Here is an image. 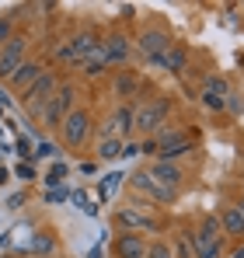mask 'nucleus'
Here are the masks:
<instances>
[{"label": "nucleus", "instance_id": "f704fd0d", "mask_svg": "<svg viewBox=\"0 0 244 258\" xmlns=\"http://www.w3.org/2000/svg\"><path fill=\"white\" fill-rule=\"evenodd\" d=\"M234 206H237V213L244 216V192H241V199H237V203H234Z\"/></svg>", "mask_w": 244, "mask_h": 258}, {"label": "nucleus", "instance_id": "39448f33", "mask_svg": "<svg viewBox=\"0 0 244 258\" xmlns=\"http://www.w3.org/2000/svg\"><path fill=\"white\" fill-rule=\"evenodd\" d=\"M59 84H63V74H59V70H45L39 81H35V84H32L28 91H25V94H21V105H25V112H28L32 119H39L42 108H45V101L56 94V87H59Z\"/></svg>", "mask_w": 244, "mask_h": 258}, {"label": "nucleus", "instance_id": "9b49d317", "mask_svg": "<svg viewBox=\"0 0 244 258\" xmlns=\"http://www.w3.org/2000/svg\"><path fill=\"white\" fill-rule=\"evenodd\" d=\"M133 42H136V49H140V56L150 63V59H157V56H161V52H164L171 42H174V39H171L164 28H157V25H147V28H143V32H140Z\"/></svg>", "mask_w": 244, "mask_h": 258}, {"label": "nucleus", "instance_id": "a211bd4d", "mask_svg": "<svg viewBox=\"0 0 244 258\" xmlns=\"http://www.w3.org/2000/svg\"><path fill=\"white\" fill-rule=\"evenodd\" d=\"M199 150V136L192 133V136H185V140H178V143H171V147H164L157 150V161H181V157H189V154H196Z\"/></svg>", "mask_w": 244, "mask_h": 258}, {"label": "nucleus", "instance_id": "f03ea898", "mask_svg": "<svg viewBox=\"0 0 244 258\" xmlns=\"http://www.w3.org/2000/svg\"><path fill=\"white\" fill-rule=\"evenodd\" d=\"M59 143L67 147V150H84L87 147V140H91V133H94V115L87 112V108H74L63 122H59Z\"/></svg>", "mask_w": 244, "mask_h": 258}, {"label": "nucleus", "instance_id": "f8f14e48", "mask_svg": "<svg viewBox=\"0 0 244 258\" xmlns=\"http://www.w3.org/2000/svg\"><path fill=\"white\" fill-rule=\"evenodd\" d=\"M45 70H49V67H45L42 59H25V63H21V67H18V70L4 81V84H7V91H14V94L21 98V94H25V91H28V87L35 84L42 74H45Z\"/></svg>", "mask_w": 244, "mask_h": 258}, {"label": "nucleus", "instance_id": "5701e85b", "mask_svg": "<svg viewBox=\"0 0 244 258\" xmlns=\"http://www.w3.org/2000/svg\"><path fill=\"white\" fill-rule=\"evenodd\" d=\"M171 255H174V258H196V251H192V230H181V234H178Z\"/></svg>", "mask_w": 244, "mask_h": 258}, {"label": "nucleus", "instance_id": "0eeeda50", "mask_svg": "<svg viewBox=\"0 0 244 258\" xmlns=\"http://www.w3.org/2000/svg\"><path fill=\"white\" fill-rule=\"evenodd\" d=\"M101 45H105V56H108L112 70H126L133 63V39H129V32L115 28V32L101 35Z\"/></svg>", "mask_w": 244, "mask_h": 258}, {"label": "nucleus", "instance_id": "c9c22d12", "mask_svg": "<svg viewBox=\"0 0 244 258\" xmlns=\"http://www.w3.org/2000/svg\"><path fill=\"white\" fill-rule=\"evenodd\" d=\"M7 178H11V171H7V168H0V181H7Z\"/></svg>", "mask_w": 244, "mask_h": 258}, {"label": "nucleus", "instance_id": "bb28decb", "mask_svg": "<svg viewBox=\"0 0 244 258\" xmlns=\"http://www.w3.org/2000/svg\"><path fill=\"white\" fill-rule=\"evenodd\" d=\"M147 258H174V255H171V244L167 241H150L147 244Z\"/></svg>", "mask_w": 244, "mask_h": 258}, {"label": "nucleus", "instance_id": "7ed1b4c3", "mask_svg": "<svg viewBox=\"0 0 244 258\" xmlns=\"http://www.w3.org/2000/svg\"><path fill=\"white\" fill-rule=\"evenodd\" d=\"M77 101V87H74V81H63V84L56 87V94L45 101V108H42V115H39V122L45 129H59V122L77 108L74 105Z\"/></svg>", "mask_w": 244, "mask_h": 258}, {"label": "nucleus", "instance_id": "1a4fd4ad", "mask_svg": "<svg viewBox=\"0 0 244 258\" xmlns=\"http://www.w3.org/2000/svg\"><path fill=\"white\" fill-rule=\"evenodd\" d=\"M133 126H136V108L133 105H115L112 108V115L101 122V140L105 136H115V140H129L133 136Z\"/></svg>", "mask_w": 244, "mask_h": 258}, {"label": "nucleus", "instance_id": "423d86ee", "mask_svg": "<svg viewBox=\"0 0 244 258\" xmlns=\"http://www.w3.org/2000/svg\"><path fill=\"white\" fill-rule=\"evenodd\" d=\"M112 94L119 98V105H133L140 94H147V81H143L140 70H133V67L115 70V74H112Z\"/></svg>", "mask_w": 244, "mask_h": 258}, {"label": "nucleus", "instance_id": "393cba45", "mask_svg": "<svg viewBox=\"0 0 244 258\" xmlns=\"http://www.w3.org/2000/svg\"><path fill=\"white\" fill-rule=\"evenodd\" d=\"M70 199H74V203H77V206H81L87 216H98V203H94V199H91L84 188H74V192H70Z\"/></svg>", "mask_w": 244, "mask_h": 258}, {"label": "nucleus", "instance_id": "6e6552de", "mask_svg": "<svg viewBox=\"0 0 244 258\" xmlns=\"http://www.w3.org/2000/svg\"><path fill=\"white\" fill-rule=\"evenodd\" d=\"M129 188L133 192H140V196H150L154 203H161V206H171V203H178V188H167L161 181H154L147 168H140V171L129 178Z\"/></svg>", "mask_w": 244, "mask_h": 258}, {"label": "nucleus", "instance_id": "c85d7f7f", "mask_svg": "<svg viewBox=\"0 0 244 258\" xmlns=\"http://www.w3.org/2000/svg\"><path fill=\"white\" fill-rule=\"evenodd\" d=\"M11 39H14V21L11 18H0V49L11 42Z\"/></svg>", "mask_w": 244, "mask_h": 258}, {"label": "nucleus", "instance_id": "9d476101", "mask_svg": "<svg viewBox=\"0 0 244 258\" xmlns=\"http://www.w3.org/2000/svg\"><path fill=\"white\" fill-rule=\"evenodd\" d=\"M28 49H32V42H28V35H14L11 42L0 49V81H7L25 59H28Z\"/></svg>", "mask_w": 244, "mask_h": 258}, {"label": "nucleus", "instance_id": "4be33fe9", "mask_svg": "<svg viewBox=\"0 0 244 258\" xmlns=\"http://www.w3.org/2000/svg\"><path fill=\"white\" fill-rule=\"evenodd\" d=\"M119 185H122V171L108 174V178H101V185H98V203H105L112 192H119Z\"/></svg>", "mask_w": 244, "mask_h": 258}, {"label": "nucleus", "instance_id": "aec40b11", "mask_svg": "<svg viewBox=\"0 0 244 258\" xmlns=\"http://www.w3.org/2000/svg\"><path fill=\"white\" fill-rule=\"evenodd\" d=\"M203 94H209V98H227L230 94V81L220 77V74H209L206 84H203Z\"/></svg>", "mask_w": 244, "mask_h": 258}, {"label": "nucleus", "instance_id": "473e14b6", "mask_svg": "<svg viewBox=\"0 0 244 258\" xmlns=\"http://www.w3.org/2000/svg\"><path fill=\"white\" fill-rule=\"evenodd\" d=\"M45 199H49V203H63V199H67V192H63V188H56V192H49Z\"/></svg>", "mask_w": 244, "mask_h": 258}, {"label": "nucleus", "instance_id": "4468645a", "mask_svg": "<svg viewBox=\"0 0 244 258\" xmlns=\"http://www.w3.org/2000/svg\"><path fill=\"white\" fill-rule=\"evenodd\" d=\"M150 67H157V70H167V74L181 77V74L189 70V45H185V42H171L157 59H150Z\"/></svg>", "mask_w": 244, "mask_h": 258}, {"label": "nucleus", "instance_id": "412c9836", "mask_svg": "<svg viewBox=\"0 0 244 258\" xmlns=\"http://www.w3.org/2000/svg\"><path fill=\"white\" fill-rule=\"evenodd\" d=\"M98 157H101V161H115V157H122V140H115V136L98 140Z\"/></svg>", "mask_w": 244, "mask_h": 258}, {"label": "nucleus", "instance_id": "6ab92c4d", "mask_svg": "<svg viewBox=\"0 0 244 258\" xmlns=\"http://www.w3.org/2000/svg\"><path fill=\"white\" fill-rule=\"evenodd\" d=\"M216 220H220V234L223 237H244V216L237 213V206H223Z\"/></svg>", "mask_w": 244, "mask_h": 258}, {"label": "nucleus", "instance_id": "7c9ffc66", "mask_svg": "<svg viewBox=\"0 0 244 258\" xmlns=\"http://www.w3.org/2000/svg\"><path fill=\"white\" fill-rule=\"evenodd\" d=\"M52 154H56V147H52L49 140H42L39 147H35V161H42V157H52Z\"/></svg>", "mask_w": 244, "mask_h": 258}, {"label": "nucleus", "instance_id": "b1692460", "mask_svg": "<svg viewBox=\"0 0 244 258\" xmlns=\"http://www.w3.org/2000/svg\"><path fill=\"white\" fill-rule=\"evenodd\" d=\"M52 248H56V241H52L49 234H35V237H32V244H28V251H32V255H52Z\"/></svg>", "mask_w": 244, "mask_h": 258}, {"label": "nucleus", "instance_id": "e433bc0d", "mask_svg": "<svg viewBox=\"0 0 244 258\" xmlns=\"http://www.w3.org/2000/svg\"><path fill=\"white\" fill-rule=\"evenodd\" d=\"M230 258H244V244H241V248H237V251H234Z\"/></svg>", "mask_w": 244, "mask_h": 258}, {"label": "nucleus", "instance_id": "cd10ccee", "mask_svg": "<svg viewBox=\"0 0 244 258\" xmlns=\"http://www.w3.org/2000/svg\"><path fill=\"white\" fill-rule=\"evenodd\" d=\"M14 147H18V157H21V161H28V164L35 161V147H32L25 136H18V143H14Z\"/></svg>", "mask_w": 244, "mask_h": 258}, {"label": "nucleus", "instance_id": "72a5a7b5", "mask_svg": "<svg viewBox=\"0 0 244 258\" xmlns=\"http://www.w3.org/2000/svg\"><path fill=\"white\" fill-rule=\"evenodd\" d=\"M140 150H143V154H154L157 147H154V140H143V143H140Z\"/></svg>", "mask_w": 244, "mask_h": 258}, {"label": "nucleus", "instance_id": "2f4dec72", "mask_svg": "<svg viewBox=\"0 0 244 258\" xmlns=\"http://www.w3.org/2000/svg\"><path fill=\"white\" fill-rule=\"evenodd\" d=\"M136 154H140V143L126 140V143H122V157H136Z\"/></svg>", "mask_w": 244, "mask_h": 258}, {"label": "nucleus", "instance_id": "ddd939ff", "mask_svg": "<svg viewBox=\"0 0 244 258\" xmlns=\"http://www.w3.org/2000/svg\"><path fill=\"white\" fill-rule=\"evenodd\" d=\"M115 227H122V234H140V230H161V220L140 213L136 206H122L115 213Z\"/></svg>", "mask_w": 244, "mask_h": 258}, {"label": "nucleus", "instance_id": "20e7f679", "mask_svg": "<svg viewBox=\"0 0 244 258\" xmlns=\"http://www.w3.org/2000/svg\"><path fill=\"white\" fill-rule=\"evenodd\" d=\"M192 251L196 258H220L223 255V234H220V220L206 213L199 220V230H192Z\"/></svg>", "mask_w": 244, "mask_h": 258}, {"label": "nucleus", "instance_id": "2eb2a0df", "mask_svg": "<svg viewBox=\"0 0 244 258\" xmlns=\"http://www.w3.org/2000/svg\"><path fill=\"white\" fill-rule=\"evenodd\" d=\"M147 171H150L154 181H161L167 188H178L181 192V185H185V168L174 164V161H154V164H147Z\"/></svg>", "mask_w": 244, "mask_h": 258}, {"label": "nucleus", "instance_id": "f3484780", "mask_svg": "<svg viewBox=\"0 0 244 258\" xmlns=\"http://www.w3.org/2000/svg\"><path fill=\"white\" fill-rule=\"evenodd\" d=\"M112 251L115 258H147V241L140 234H119L112 241Z\"/></svg>", "mask_w": 244, "mask_h": 258}, {"label": "nucleus", "instance_id": "c756f323", "mask_svg": "<svg viewBox=\"0 0 244 258\" xmlns=\"http://www.w3.org/2000/svg\"><path fill=\"white\" fill-rule=\"evenodd\" d=\"M14 174H18V178H25V181H35V168H32L28 161H21V164L14 168Z\"/></svg>", "mask_w": 244, "mask_h": 258}, {"label": "nucleus", "instance_id": "dca6fc26", "mask_svg": "<svg viewBox=\"0 0 244 258\" xmlns=\"http://www.w3.org/2000/svg\"><path fill=\"white\" fill-rule=\"evenodd\" d=\"M108 56H105V45L98 42L94 49H91V56L81 63V77L84 81H101V77H108Z\"/></svg>", "mask_w": 244, "mask_h": 258}, {"label": "nucleus", "instance_id": "f257e3e1", "mask_svg": "<svg viewBox=\"0 0 244 258\" xmlns=\"http://www.w3.org/2000/svg\"><path fill=\"white\" fill-rule=\"evenodd\" d=\"M133 108H136V126H133V133H140L143 140H150V136L171 119L174 98H171V94H140V98L133 101Z\"/></svg>", "mask_w": 244, "mask_h": 258}, {"label": "nucleus", "instance_id": "a878e982", "mask_svg": "<svg viewBox=\"0 0 244 258\" xmlns=\"http://www.w3.org/2000/svg\"><path fill=\"white\" fill-rule=\"evenodd\" d=\"M63 178H67V164H52L49 174H45V188H59Z\"/></svg>", "mask_w": 244, "mask_h": 258}]
</instances>
